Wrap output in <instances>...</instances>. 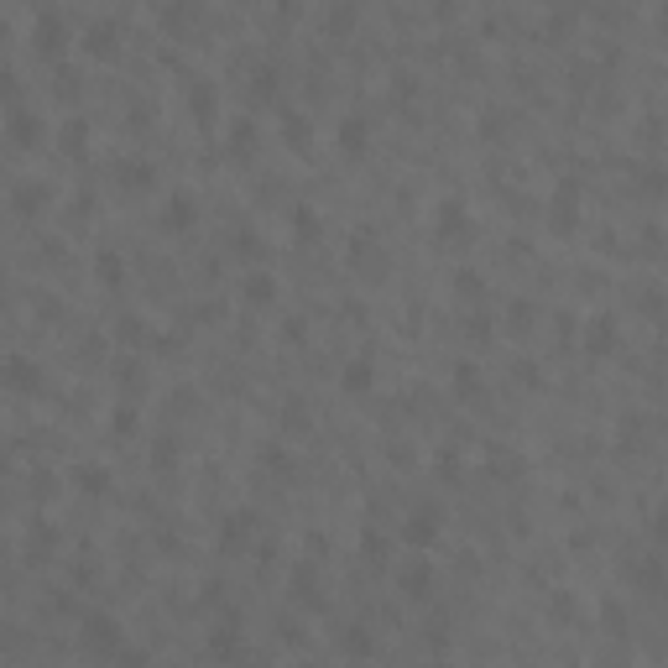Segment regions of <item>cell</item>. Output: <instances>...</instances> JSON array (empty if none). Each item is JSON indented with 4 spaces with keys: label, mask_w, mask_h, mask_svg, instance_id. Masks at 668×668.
<instances>
[{
    "label": "cell",
    "mask_w": 668,
    "mask_h": 668,
    "mask_svg": "<svg viewBox=\"0 0 668 668\" xmlns=\"http://www.w3.org/2000/svg\"><path fill=\"white\" fill-rule=\"evenodd\" d=\"M293 236H298V241H313V236H319V210L298 204V210H293Z\"/></svg>",
    "instance_id": "obj_28"
},
{
    "label": "cell",
    "mask_w": 668,
    "mask_h": 668,
    "mask_svg": "<svg viewBox=\"0 0 668 668\" xmlns=\"http://www.w3.org/2000/svg\"><path fill=\"white\" fill-rule=\"evenodd\" d=\"M214 105H219V94H214L210 84H199V79H193V84H188V110H193L199 121H214Z\"/></svg>",
    "instance_id": "obj_24"
},
{
    "label": "cell",
    "mask_w": 668,
    "mask_h": 668,
    "mask_svg": "<svg viewBox=\"0 0 668 668\" xmlns=\"http://www.w3.org/2000/svg\"><path fill=\"white\" fill-rule=\"evenodd\" d=\"M361 559H365V564H376V570H381V564L392 559V544H387V538H381L376 527H365V533H361Z\"/></svg>",
    "instance_id": "obj_25"
},
{
    "label": "cell",
    "mask_w": 668,
    "mask_h": 668,
    "mask_svg": "<svg viewBox=\"0 0 668 668\" xmlns=\"http://www.w3.org/2000/svg\"><path fill=\"white\" fill-rule=\"evenodd\" d=\"M575 210H579V183L559 178V193H553V230H559V236L575 230Z\"/></svg>",
    "instance_id": "obj_11"
},
{
    "label": "cell",
    "mask_w": 668,
    "mask_h": 668,
    "mask_svg": "<svg viewBox=\"0 0 668 668\" xmlns=\"http://www.w3.org/2000/svg\"><path fill=\"white\" fill-rule=\"evenodd\" d=\"M465 230H470L465 204H459V199H444V204L433 210V236H439V241H455V236H465Z\"/></svg>",
    "instance_id": "obj_12"
},
{
    "label": "cell",
    "mask_w": 668,
    "mask_h": 668,
    "mask_svg": "<svg viewBox=\"0 0 668 668\" xmlns=\"http://www.w3.org/2000/svg\"><path fill=\"white\" fill-rule=\"evenodd\" d=\"M433 470H439L444 481H455V475H459V470H465V465H459V455H455V450H444V455H439V465H433Z\"/></svg>",
    "instance_id": "obj_33"
},
{
    "label": "cell",
    "mask_w": 668,
    "mask_h": 668,
    "mask_svg": "<svg viewBox=\"0 0 668 668\" xmlns=\"http://www.w3.org/2000/svg\"><path fill=\"white\" fill-rule=\"evenodd\" d=\"M11 204H16V214H37L47 204V183H37V178L16 183V188H11Z\"/></svg>",
    "instance_id": "obj_21"
},
{
    "label": "cell",
    "mask_w": 668,
    "mask_h": 668,
    "mask_svg": "<svg viewBox=\"0 0 668 668\" xmlns=\"http://www.w3.org/2000/svg\"><path fill=\"white\" fill-rule=\"evenodd\" d=\"M0 37H5V21H0Z\"/></svg>",
    "instance_id": "obj_37"
},
{
    "label": "cell",
    "mask_w": 668,
    "mask_h": 668,
    "mask_svg": "<svg viewBox=\"0 0 668 668\" xmlns=\"http://www.w3.org/2000/svg\"><path fill=\"white\" fill-rule=\"evenodd\" d=\"M68 42H73L68 21H63L58 11H42V16H37V27H31V47H37V58L58 63L63 53H68Z\"/></svg>",
    "instance_id": "obj_3"
},
{
    "label": "cell",
    "mask_w": 668,
    "mask_h": 668,
    "mask_svg": "<svg viewBox=\"0 0 668 668\" xmlns=\"http://www.w3.org/2000/svg\"><path fill=\"white\" fill-rule=\"evenodd\" d=\"M116 183L131 188V193H147V188H157V173H152L147 157H121V162H116Z\"/></svg>",
    "instance_id": "obj_10"
},
{
    "label": "cell",
    "mask_w": 668,
    "mask_h": 668,
    "mask_svg": "<svg viewBox=\"0 0 668 668\" xmlns=\"http://www.w3.org/2000/svg\"><path fill=\"white\" fill-rule=\"evenodd\" d=\"M193 225H199V199H193L188 188H173L167 204H162V230H167V236H183V230H193Z\"/></svg>",
    "instance_id": "obj_6"
},
{
    "label": "cell",
    "mask_w": 668,
    "mask_h": 668,
    "mask_svg": "<svg viewBox=\"0 0 668 668\" xmlns=\"http://www.w3.org/2000/svg\"><path fill=\"white\" fill-rule=\"evenodd\" d=\"M251 538H256V512H251V507H236V512L219 522V548H225V553H241Z\"/></svg>",
    "instance_id": "obj_8"
},
{
    "label": "cell",
    "mask_w": 668,
    "mask_h": 668,
    "mask_svg": "<svg viewBox=\"0 0 668 668\" xmlns=\"http://www.w3.org/2000/svg\"><path fill=\"white\" fill-rule=\"evenodd\" d=\"M282 141H287L293 152H308V147H313V121H308L304 110H282Z\"/></svg>",
    "instance_id": "obj_16"
},
{
    "label": "cell",
    "mask_w": 668,
    "mask_h": 668,
    "mask_svg": "<svg viewBox=\"0 0 668 668\" xmlns=\"http://www.w3.org/2000/svg\"><path fill=\"white\" fill-rule=\"evenodd\" d=\"M79 47H84V58H94V63H116L121 58V27H116V21H90L84 37H79Z\"/></svg>",
    "instance_id": "obj_5"
},
{
    "label": "cell",
    "mask_w": 668,
    "mask_h": 668,
    "mask_svg": "<svg viewBox=\"0 0 668 668\" xmlns=\"http://www.w3.org/2000/svg\"><path fill=\"white\" fill-rule=\"evenodd\" d=\"M68 481H73V486L84 491V496H110V486H116V481H110V470H105V465H73V470H68Z\"/></svg>",
    "instance_id": "obj_14"
},
{
    "label": "cell",
    "mask_w": 668,
    "mask_h": 668,
    "mask_svg": "<svg viewBox=\"0 0 668 668\" xmlns=\"http://www.w3.org/2000/svg\"><path fill=\"white\" fill-rule=\"evenodd\" d=\"M0 470H5V455H0Z\"/></svg>",
    "instance_id": "obj_38"
},
{
    "label": "cell",
    "mask_w": 668,
    "mask_h": 668,
    "mask_svg": "<svg viewBox=\"0 0 668 668\" xmlns=\"http://www.w3.org/2000/svg\"><path fill=\"white\" fill-rule=\"evenodd\" d=\"M94 277H99V287H125V256L121 251H94Z\"/></svg>",
    "instance_id": "obj_19"
},
{
    "label": "cell",
    "mask_w": 668,
    "mask_h": 668,
    "mask_svg": "<svg viewBox=\"0 0 668 668\" xmlns=\"http://www.w3.org/2000/svg\"><path fill=\"white\" fill-rule=\"evenodd\" d=\"M548 611H553V616H575V595H570V590H553V595H548Z\"/></svg>",
    "instance_id": "obj_31"
},
{
    "label": "cell",
    "mask_w": 668,
    "mask_h": 668,
    "mask_svg": "<svg viewBox=\"0 0 668 668\" xmlns=\"http://www.w3.org/2000/svg\"><path fill=\"white\" fill-rule=\"evenodd\" d=\"M455 293L475 298V293H481V277H475V272H455Z\"/></svg>",
    "instance_id": "obj_34"
},
{
    "label": "cell",
    "mask_w": 668,
    "mask_h": 668,
    "mask_svg": "<svg viewBox=\"0 0 668 668\" xmlns=\"http://www.w3.org/2000/svg\"><path fill=\"white\" fill-rule=\"evenodd\" d=\"M632 579H638V590L658 595V590H664V564H658V559H638V564H632Z\"/></svg>",
    "instance_id": "obj_26"
},
{
    "label": "cell",
    "mask_w": 668,
    "mask_h": 668,
    "mask_svg": "<svg viewBox=\"0 0 668 668\" xmlns=\"http://www.w3.org/2000/svg\"><path fill=\"white\" fill-rule=\"evenodd\" d=\"M58 152L63 157H84V152H90V121H84V116H68V121L58 125Z\"/></svg>",
    "instance_id": "obj_15"
},
{
    "label": "cell",
    "mask_w": 668,
    "mask_h": 668,
    "mask_svg": "<svg viewBox=\"0 0 668 668\" xmlns=\"http://www.w3.org/2000/svg\"><path fill=\"white\" fill-rule=\"evenodd\" d=\"M455 392L465 397V402H475V397H481V371H475L470 361H455Z\"/></svg>",
    "instance_id": "obj_27"
},
{
    "label": "cell",
    "mask_w": 668,
    "mask_h": 668,
    "mask_svg": "<svg viewBox=\"0 0 668 668\" xmlns=\"http://www.w3.org/2000/svg\"><path fill=\"white\" fill-rule=\"evenodd\" d=\"M241 293H245V304L267 308V304H272V298H277V277H272V272H245Z\"/></svg>",
    "instance_id": "obj_22"
},
{
    "label": "cell",
    "mask_w": 668,
    "mask_h": 668,
    "mask_svg": "<svg viewBox=\"0 0 668 668\" xmlns=\"http://www.w3.org/2000/svg\"><path fill=\"white\" fill-rule=\"evenodd\" d=\"M5 141H11L16 152H31V147L42 141V116H31L27 105H11V116H5Z\"/></svg>",
    "instance_id": "obj_7"
},
{
    "label": "cell",
    "mask_w": 668,
    "mask_h": 668,
    "mask_svg": "<svg viewBox=\"0 0 668 668\" xmlns=\"http://www.w3.org/2000/svg\"><path fill=\"white\" fill-rule=\"evenodd\" d=\"M0 387L16 397H37L42 392V365L21 355V350H11V355H0Z\"/></svg>",
    "instance_id": "obj_2"
},
{
    "label": "cell",
    "mask_w": 668,
    "mask_h": 668,
    "mask_svg": "<svg viewBox=\"0 0 668 668\" xmlns=\"http://www.w3.org/2000/svg\"><path fill=\"white\" fill-rule=\"evenodd\" d=\"M225 147H230V157H251L256 147H261V131H256V121H251V116L230 121V136H225Z\"/></svg>",
    "instance_id": "obj_17"
},
{
    "label": "cell",
    "mask_w": 668,
    "mask_h": 668,
    "mask_svg": "<svg viewBox=\"0 0 668 668\" xmlns=\"http://www.w3.org/2000/svg\"><path fill=\"white\" fill-rule=\"evenodd\" d=\"M355 27V5H339V11H330V31H350Z\"/></svg>",
    "instance_id": "obj_32"
},
{
    "label": "cell",
    "mask_w": 668,
    "mask_h": 668,
    "mask_svg": "<svg viewBox=\"0 0 668 668\" xmlns=\"http://www.w3.org/2000/svg\"><path fill=\"white\" fill-rule=\"evenodd\" d=\"M339 647H345V658H376V638H371L365 627H345Z\"/></svg>",
    "instance_id": "obj_23"
},
{
    "label": "cell",
    "mask_w": 668,
    "mask_h": 668,
    "mask_svg": "<svg viewBox=\"0 0 668 668\" xmlns=\"http://www.w3.org/2000/svg\"><path fill=\"white\" fill-rule=\"evenodd\" d=\"M339 387H345V392H350V397H365V392H371V387H376V365L365 361V355H355V361L345 365V376H339Z\"/></svg>",
    "instance_id": "obj_18"
},
{
    "label": "cell",
    "mask_w": 668,
    "mask_h": 668,
    "mask_svg": "<svg viewBox=\"0 0 668 668\" xmlns=\"http://www.w3.org/2000/svg\"><path fill=\"white\" fill-rule=\"evenodd\" d=\"M334 147L345 157H365L371 152V121L365 116H345V121L334 125Z\"/></svg>",
    "instance_id": "obj_9"
},
{
    "label": "cell",
    "mask_w": 668,
    "mask_h": 668,
    "mask_svg": "<svg viewBox=\"0 0 668 668\" xmlns=\"http://www.w3.org/2000/svg\"><path fill=\"white\" fill-rule=\"evenodd\" d=\"M397 590H402V601H428L433 595V564H407L402 575H397Z\"/></svg>",
    "instance_id": "obj_13"
},
{
    "label": "cell",
    "mask_w": 668,
    "mask_h": 668,
    "mask_svg": "<svg viewBox=\"0 0 668 668\" xmlns=\"http://www.w3.org/2000/svg\"><path fill=\"white\" fill-rule=\"evenodd\" d=\"M16 73H11V68H0V99H5V105H16Z\"/></svg>",
    "instance_id": "obj_35"
},
{
    "label": "cell",
    "mask_w": 668,
    "mask_h": 668,
    "mask_svg": "<svg viewBox=\"0 0 668 668\" xmlns=\"http://www.w3.org/2000/svg\"><path fill=\"white\" fill-rule=\"evenodd\" d=\"M110 428H116V433H125V439H131V433H136V407H131V402H121V407H116V413H110Z\"/></svg>",
    "instance_id": "obj_30"
},
{
    "label": "cell",
    "mask_w": 668,
    "mask_h": 668,
    "mask_svg": "<svg viewBox=\"0 0 668 668\" xmlns=\"http://www.w3.org/2000/svg\"><path fill=\"white\" fill-rule=\"evenodd\" d=\"M116 330H121V339H131V345H136V339H141V319H121Z\"/></svg>",
    "instance_id": "obj_36"
},
{
    "label": "cell",
    "mask_w": 668,
    "mask_h": 668,
    "mask_svg": "<svg viewBox=\"0 0 668 668\" xmlns=\"http://www.w3.org/2000/svg\"><path fill=\"white\" fill-rule=\"evenodd\" d=\"M79 647H84V658L116 664L125 653V627L110 611H84V621H79Z\"/></svg>",
    "instance_id": "obj_1"
},
{
    "label": "cell",
    "mask_w": 668,
    "mask_h": 668,
    "mask_svg": "<svg viewBox=\"0 0 668 668\" xmlns=\"http://www.w3.org/2000/svg\"><path fill=\"white\" fill-rule=\"evenodd\" d=\"M585 350H590V355H611V350H616V319H611V313H601V319L585 330Z\"/></svg>",
    "instance_id": "obj_20"
},
{
    "label": "cell",
    "mask_w": 668,
    "mask_h": 668,
    "mask_svg": "<svg viewBox=\"0 0 668 668\" xmlns=\"http://www.w3.org/2000/svg\"><path fill=\"white\" fill-rule=\"evenodd\" d=\"M439 533H444V512H439V507H418V512H407V522H402V544L418 548V553L439 544Z\"/></svg>",
    "instance_id": "obj_4"
},
{
    "label": "cell",
    "mask_w": 668,
    "mask_h": 668,
    "mask_svg": "<svg viewBox=\"0 0 668 668\" xmlns=\"http://www.w3.org/2000/svg\"><path fill=\"white\" fill-rule=\"evenodd\" d=\"M241 653V642H236V627H219L210 638V658H236Z\"/></svg>",
    "instance_id": "obj_29"
}]
</instances>
